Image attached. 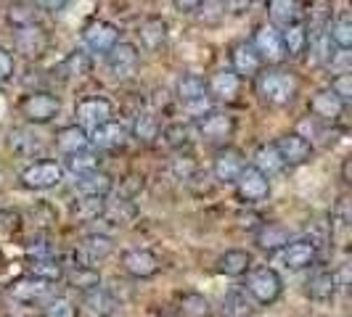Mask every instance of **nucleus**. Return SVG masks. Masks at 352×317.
I'll return each mask as SVG.
<instances>
[{
  "label": "nucleus",
  "mask_w": 352,
  "mask_h": 317,
  "mask_svg": "<svg viewBox=\"0 0 352 317\" xmlns=\"http://www.w3.org/2000/svg\"><path fill=\"white\" fill-rule=\"evenodd\" d=\"M159 132H162V127H159V119L154 114H138L133 122V130H130V135L138 143H154L159 138Z\"/></svg>",
  "instance_id": "obj_39"
},
{
  "label": "nucleus",
  "mask_w": 352,
  "mask_h": 317,
  "mask_svg": "<svg viewBox=\"0 0 352 317\" xmlns=\"http://www.w3.org/2000/svg\"><path fill=\"white\" fill-rule=\"evenodd\" d=\"M11 296L21 304H43V301L51 296V288L40 281H16L11 285Z\"/></svg>",
  "instance_id": "obj_33"
},
{
  "label": "nucleus",
  "mask_w": 352,
  "mask_h": 317,
  "mask_svg": "<svg viewBox=\"0 0 352 317\" xmlns=\"http://www.w3.org/2000/svg\"><path fill=\"white\" fill-rule=\"evenodd\" d=\"M241 82L244 80H254L260 71H263V61H260V56L257 51L252 48V43L249 40H241V43H236L233 48H230V67H228Z\"/></svg>",
  "instance_id": "obj_16"
},
{
  "label": "nucleus",
  "mask_w": 352,
  "mask_h": 317,
  "mask_svg": "<svg viewBox=\"0 0 352 317\" xmlns=\"http://www.w3.org/2000/svg\"><path fill=\"white\" fill-rule=\"evenodd\" d=\"M326 35L331 48L339 53H347L352 48V16L350 11H339L334 19H329V27H326Z\"/></svg>",
  "instance_id": "obj_31"
},
{
  "label": "nucleus",
  "mask_w": 352,
  "mask_h": 317,
  "mask_svg": "<svg viewBox=\"0 0 352 317\" xmlns=\"http://www.w3.org/2000/svg\"><path fill=\"white\" fill-rule=\"evenodd\" d=\"M69 5V0H32V8L43 14H61Z\"/></svg>",
  "instance_id": "obj_49"
},
{
  "label": "nucleus",
  "mask_w": 352,
  "mask_h": 317,
  "mask_svg": "<svg viewBox=\"0 0 352 317\" xmlns=\"http://www.w3.org/2000/svg\"><path fill=\"white\" fill-rule=\"evenodd\" d=\"M342 180H344V183H350V156L342 161Z\"/></svg>",
  "instance_id": "obj_52"
},
{
  "label": "nucleus",
  "mask_w": 352,
  "mask_h": 317,
  "mask_svg": "<svg viewBox=\"0 0 352 317\" xmlns=\"http://www.w3.org/2000/svg\"><path fill=\"white\" fill-rule=\"evenodd\" d=\"M114 188V180L101 172V169H90L85 175H77L72 191L80 196V198H106Z\"/></svg>",
  "instance_id": "obj_23"
},
{
  "label": "nucleus",
  "mask_w": 352,
  "mask_h": 317,
  "mask_svg": "<svg viewBox=\"0 0 352 317\" xmlns=\"http://www.w3.org/2000/svg\"><path fill=\"white\" fill-rule=\"evenodd\" d=\"M244 294L254 304L260 307H270L281 299L283 294V281L281 275L273 270V267H252L247 275H244Z\"/></svg>",
  "instance_id": "obj_2"
},
{
  "label": "nucleus",
  "mask_w": 352,
  "mask_h": 317,
  "mask_svg": "<svg viewBox=\"0 0 352 317\" xmlns=\"http://www.w3.org/2000/svg\"><path fill=\"white\" fill-rule=\"evenodd\" d=\"M27 254L32 257V259H48V257H56V251L48 241H32L30 246H27Z\"/></svg>",
  "instance_id": "obj_50"
},
{
  "label": "nucleus",
  "mask_w": 352,
  "mask_h": 317,
  "mask_svg": "<svg viewBox=\"0 0 352 317\" xmlns=\"http://www.w3.org/2000/svg\"><path fill=\"white\" fill-rule=\"evenodd\" d=\"M214 270L226 278H244L249 270H252V254L244 248H228L226 254L217 257Z\"/></svg>",
  "instance_id": "obj_28"
},
{
  "label": "nucleus",
  "mask_w": 352,
  "mask_h": 317,
  "mask_svg": "<svg viewBox=\"0 0 352 317\" xmlns=\"http://www.w3.org/2000/svg\"><path fill=\"white\" fill-rule=\"evenodd\" d=\"M64 180V167L56 161V158H40V161H32L21 169L19 175V183L27 188V191H51V188H58Z\"/></svg>",
  "instance_id": "obj_5"
},
{
  "label": "nucleus",
  "mask_w": 352,
  "mask_h": 317,
  "mask_svg": "<svg viewBox=\"0 0 352 317\" xmlns=\"http://www.w3.org/2000/svg\"><path fill=\"white\" fill-rule=\"evenodd\" d=\"M233 191H236V198L244 207H257V204L267 201V196H270V180L260 169L247 164L244 172L239 175V180L233 183Z\"/></svg>",
  "instance_id": "obj_9"
},
{
  "label": "nucleus",
  "mask_w": 352,
  "mask_h": 317,
  "mask_svg": "<svg viewBox=\"0 0 352 317\" xmlns=\"http://www.w3.org/2000/svg\"><path fill=\"white\" fill-rule=\"evenodd\" d=\"M201 3L204 0H173V5H175V11H180V14H196L199 8H201Z\"/></svg>",
  "instance_id": "obj_51"
},
{
  "label": "nucleus",
  "mask_w": 352,
  "mask_h": 317,
  "mask_svg": "<svg viewBox=\"0 0 352 317\" xmlns=\"http://www.w3.org/2000/svg\"><path fill=\"white\" fill-rule=\"evenodd\" d=\"M53 143H56V148L64 156H72V154H80V151H88L90 148L88 132L80 124H64V127H58L56 135H53Z\"/></svg>",
  "instance_id": "obj_26"
},
{
  "label": "nucleus",
  "mask_w": 352,
  "mask_h": 317,
  "mask_svg": "<svg viewBox=\"0 0 352 317\" xmlns=\"http://www.w3.org/2000/svg\"><path fill=\"white\" fill-rule=\"evenodd\" d=\"M43 317H77V304L69 296H48L43 301Z\"/></svg>",
  "instance_id": "obj_41"
},
{
  "label": "nucleus",
  "mask_w": 352,
  "mask_h": 317,
  "mask_svg": "<svg viewBox=\"0 0 352 317\" xmlns=\"http://www.w3.org/2000/svg\"><path fill=\"white\" fill-rule=\"evenodd\" d=\"M74 117H77L74 124H80L85 132H90L93 127L109 122L114 117V106L104 95H85L82 101H77V106H74Z\"/></svg>",
  "instance_id": "obj_12"
},
{
  "label": "nucleus",
  "mask_w": 352,
  "mask_h": 317,
  "mask_svg": "<svg viewBox=\"0 0 352 317\" xmlns=\"http://www.w3.org/2000/svg\"><path fill=\"white\" fill-rule=\"evenodd\" d=\"M58 69L64 71V77H69V80H80V77L90 74V69H93V58H90L88 51L74 48L72 53H67V58L61 61Z\"/></svg>",
  "instance_id": "obj_36"
},
{
  "label": "nucleus",
  "mask_w": 352,
  "mask_h": 317,
  "mask_svg": "<svg viewBox=\"0 0 352 317\" xmlns=\"http://www.w3.org/2000/svg\"><path fill=\"white\" fill-rule=\"evenodd\" d=\"M281 259L289 270H310L318 262V244L313 238H297L281 251Z\"/></svg>",
  "instance_id": "obj_21"
},
{
  "label": "nucleus",
  "mask_w": 352,
  "mask_h": 317,
  "mask_svg": "<svg viewBox=\"0 0 352 317\" xmlns=\"http://www.w3.org/2000/svg\"><path fill=\"white\" fill-rule=\"evenodd\" d=\"M159 257L148 248H127L122 254V270L127 275L138 278V281H148L159 272Z\"/></svg>",
  "instance_id": "obj_17"
},
{
  "label": "nucleus",
  "mask_w": 352,
  "mask_h": 317,
  "mask_svg": "<svg viewBox=\"0 0 352 317\" xmlns=\"http://www.w3.org/2000/svg\"><path fill=\"white\" fill-rule=\"evenodd\" d=\"M249 43H252V48L257 51L260 61H263V67H281L283 61H286L281 30L270 27L267 21H265V24H260V27L254 30V35H252V40H249Z\"/></svg>",
  "instance_id": "obj_7"
},
{
  "label": "nucleus",
  "mask_w": 352,
  "mask_h": 317,
  "mask_svg": "<svg viewBox=\"0 0 352 317\" xmlns=\"http://www.w3.org/2000/svg\"><path fill=\"white\" fill-rule=\"evenodd\" d=\"M244 167H247L244 151L236 145H223V148H217V154L212 158V177L220 185H233L239 175L244 172Z\"/></svg>",
  "instance_id": "obj_10"
},
{
  "label": "nucleus",
  "mask_w": 352,
  "mask_h": 317,
  "mask_svg": "<svg viewBox=\"0 0 352 317\" xmlns=\"http://www.w3.org/2000/svg\"><path fill=\"white\" fill-rule=\"evenodd\" d=\"M135 217H138V207L133 204V198L122 196V198L106 201L104 211H101V217H98V220L109 222L111 228H127L130 222H135Z\"/></svg>",
  "instance_id": "obj_27"
},
{
  "label": "nucleus",
  "mask_w": 352,
  "mask_h": 317,
  "mask_svg": "<svg viewBox=\"0 0 352 317\" xmlns=\"http://www.w3.org/2000/svg\"><path fill=\"white\" fill-rule=\"evenodd\" d=\"M267 24L276 30H286L292 24L302 21V0H267Z\"/></svg>",
  "instance_id": "obj_24"
},
{
  "label": "nucleus",
  "mask_w": 352,
  "mask_h": 317,
  "mask_svg": "<svg viewBox=\"0 0 352 317\" xmlns=\"http://www.w3.org/2000/svg\"><path fill=\"white\" fill-rule=\"evenodd\" d=\"M106 198H80L74 207H72V217L77 222H90V220H98L101 211H104Z\"/></svg>",
  "instance_id": "obj_42"
},
{
  "label": "nucleus",
  "mask_w": 352,
  "mask_h": 317,
  "mask_svg": "<svg viewBox=\"0 0 352 317\" xmlns=\"http://www.w3.org/2000/svg\"><path fill=\"white\" fill-rule=\"evenodd\" d=\"M204 82H207V95L212 101H220V104H233L241 93V80L230 69L212 71Z\"/></svg>",
  "instance_id": "obj_19"
},
{
  "label": "nucleus",
  "mask_w": 352,
  "mask_h": 317,
  "mask_svg": "<svg viewBox=\"0 0 352 317\" xmlns=\"http://www.w3.org/2000/svg\"><path fill=\"white\" fill-rule=\"evenodd\" d=\"M19 114L27 124H51L61 114V101L48 90H32L19 101Z\"/></svg>",
  "instance_id": "obj_3"
},
{
  "label": "nucleus",
  "mask_w": 352,
  "mask_h": 317,
  "mask_svg": "<svg viewBox=\"0 0 352 317\" xmlns=\"http://www.w3.org/2000/svg\"><path fill=\"white\" fill-rule=\"evenodd\" d=\"M14 74H16V61H14V53L0 45V85L11 82V80H14Z\"/></svg>",
  "instance_id": "obj_47"
},
{
  "label": "nucleus",
  "mask_w": 352,
  "mask_h": 317,
  "mask_svg": "<svg viewBox=\"0 0 352 317\" xmlns=\"http://www.w3.org/2000/svg\"><path fill=\"white\" fill-rule=\"evenodd\" d=\"M106 64H109V71L117 77V80H124V77H133L138 64H141V51L135 43H127V40H120L111 51L106 53Z\"/></svg>",
  "instance_id": "obj_14"
},
{
  "label": "nucleus",
  "mask_w": 352,
  "mask_h": 317,
  "mask_svg": "<svg viewBox=\"0 0 352 317\" xmlns=\"http://www.w3.org/2000/svg\"><path fill=\"white\" fill-rule=\"evenodd\" d=\"M164 141H167V145H173V148H180V145H186L188 143V138H191V127L188 124H170V127H164L162 132H159Z\"/></svg>",
  "instance_id": "obj_45"
},
{
  "label": "nucleus",
  "mask_w": 352,
  "mask_h": 317,
  "mask_svg": "<svg viewBox=\"0 0 352 317\" xmlns=\"http://www.w3.org/2000/svg\"><path fill=\"white\" fill-rule=\"evenodd\" d=\"M111 254H114V241H111V235H106V233H88V235L80 241V246L74 248L77 264H82V267H96V270H98V264L106 262Z\"/></svg>",
  "instance_id": "obj_13"
},
{
  "label": "nucleus",
  "mask_w": 352,
  "mask_h": 317,
  "mask_svg": "<svg viewBox=\"0 0 352 317\" xmlns=\"http://www.w3.org/2000/svg\"><path fill=\"white\" fill-rule=\"evenodd\" d=\"M80 299H82V307L96 317H111L117 312V299L111 296V291L104 288V285H93L88 291H82Z\"/></svg>",
  "instance_id": "obj_30"
},
{
  "label": "nucleus",
  "mask_w": 352,
  "mask_h": 317,
  "mask_svg": "<svg viewBox=\"0 0 352 317\" xmlns=\"http://www.w3.org/2000/svg\"><path fill=\"white\" fill-rule=\"evenodd\" d=\"M167 37H170L167 21L162 16H148L138 24V40H141L143 51H148V53L162 51V48L167 45Z\"/></svg>",
  "instance_id": "obj_25"
},
{
  "label": "nucleus",
  "mask_w": 352,
  "mask_h": 317,
  "mask_svg": "<svg viewBox=\"0 0 352 317\" xmlns=\"http://www.w3.org/2000/svg\"><path fill=\"white\" fill-rule=\"evenodd\" d=\"M11 35H14V48H16V53H21V56L30 58V61L43 58V56L48 53V48H51V37L45 32V27H40L37 21L14 27Z\"/></svg>",
  "instance_id": "obj_8"
},
{
  "label": "nucleus",
  "mask_w": 352,
  "mask_h": 317,
  "mask_svg": "<svg viewBox=\"0 0 352 317\" xmlns=\"http://www.w3.org/2000/svg\"><path fill=\"white\" fill-rule=\"evenodd\" d=\"M175 98L186 106V108L201 106L210 98V95H207V82H204V77H201V74H191V71L180 74L175 82Z\"/></svg>",
  "instance_id": "obj_20"
},
{
  "label": "nucleus",
  "mask_w": 352,
  "mask_h": 317,
  "mask_svg": "<svg viewBox=\"0 0 352 317\" xmlns=\"http://www.w3.org/2000/svg\"><path fill=\"white\" fill-rule=\"evenodd\" d=\"M336 278H334V270H316L307 283H305V291L307 296L318 304H326V301H334L336 296Z\"/></svg>",
  "instance_id": "obj_29"
},
{
  "label": "nucleus",
  "mask_w": 352,
  "mask_h": 317,
  "mask_svg": "<svg viewBox=\"0 0 352 317\" xmlns=\"http://www.w3.org/2000/svg\"><path fill=\"white\" fill-rule=\"evenodd\" d=\"M196 130H199V138H201V141L223 148V145H230V138H233V132H236V119L230 117L228 111L210 108V111L199 114Z\"/></svg>",
  "instance_id": "obj_4"
},
{
  "label": "nucleus",
  "mask_w": 352,
  "mask_h": 317,
  "mask_svg": "<svg viewBox=\"0 0 352 317\" xmlns=\"http://www.w3.org/2000/svg\"><path fill=\"white\" fill-rule=\"evenodd\" d=\"M252 167H254V169H260V172H263V175L267 177V180H270V177H276V175H281L283 169H286L273 143H263V145H257Z\"/></svg>",
  "instance_id": "obj_32"
},
{
  "label": "nucleus",
  "mask_w": 352,
  "mask_h": 317,
  "mask_svg": "<svg viewBox=\"0 0 352 317\" xmlns=\"http://www.w3.org/2000/svg\"><path fill=\"white\" fill-rule=\"evenodd\" d=\"M273 145H276V151H278V156H281L283 167H305V164H310L313 156H316L313 141L305 138L297 130L278 135V138L273 141Z\"/></svg>",
  "instance_id": "obj_6"
},
{
  "label": "nucleus",
  "mask_w": 352,
  "mask_h": 317,
  "mask_svg": "<svg viewBox=\"0 0 352 317\" xmlns=\"http://www.w3.org/2000/svg\"><path fill=\"white\" fill-rule=\"evenodd\" d=\"M329 88H331V93H334L344 106L352 104V74L350 71H339L334 80H331Z\"/></svg>",
  "instance_id": "obj_44"
},
{
  "label": "nucleus",
  "mask_w": 352,
  "mask_h": 317,
  "mask_svg": "<svg viewBox=\"0 0 352 317\" xmlns=\"http://www.w3.org/2000/svg\"><path fill=\"white\" fill-rule=\"evenodd\" d=\"M127 138H130L127 124L117 122V119H109V122L98 124L88 132L90 148H96V151H117L127 143Z\"/></svg>",
  "instance_id": "obj_15"
},
{
  "label": "nucleus",
  "mask_w": 352,
  "mask_h": 317,
  "mask_svg": "<svg viewBox=\"0 0 352 317\" xmlns=\"http://www.w3.org/2000/svg\"><path fill=\"white\" fill-rule=\"evenodd\" d=\"M281 37L286 58H300L302 53H307V27H305V21H297V24L281 30Z\"/></svg>",
  "instance_id": "obj_35"
},
{
  "label": "nucleus",
  "mask_w": 352,
  "mask_h": 317,
  "mask_svg": "<svg viewBox=\"0 0 352 317\" xmlns=\"http://www.w3.org/2000/svg\"><path fill=\"white\" fill-rule=\"evenodd\" d=\"M344 108L347 106L342 104L339 98H336L331 88H320L313 93V98H310V114H313V119L318 122H339L342 119V114H344Z\"/></svg>",
  "instance_id": "obj_22"
},
{
  "label": "nucleus",
  "mask_w": 352,
  "mask_h": 317,
  "mask_svg": "<svg viewBox=\"0 0 352 317\" xmlns=\"http://www.w3.org/2000/svg\"><path fill=\"white\" fill-rule=\"evenodd\" d=\"M223 312H226V317H252L254 315V301L244 294V288H233L223 299Z\"/></svg>",
  "instance_id": "obj_38"
},
{
  "label": "nucleus",
  "mask_w": 352,
  "mask_h": 317,
  "mask_svg": "<svg viewBox=\"0 0 352 317\" xmlns=\"http://www.w3.org/2000/svg\"><path fill=\"white\" fill-rule=\"evenodd\" d=\"M11 145H14L16 154H24V156L35 154V148L37 151H43V143L37 141V135L35 138H30V135L21 132V130H14V132H11Z\"/></svg>",
  "instance_id": "obj_46"
},
{
  "label": "nucleus",
  "mask_w": 352,
  "mask_h": 317,
  "mask_svg": "<svg viewBox=\"0 0 352 317\" xmlns=\"http://www.w3.org/2000/svg\"><path fill=\"white\" fill-rule=\"evenodd\" d=\"M67 161L61 164L64 169H69L72 175H85V172H90V169H98V156L93 154V151H80V154H72V156H64Z\"/></svg>",
  "instance_id": "obj_40"
},
{
  "label": "nucleus",
  "mask_w": 352,
  "mask_h": 317,
  "mask_svg": "<svg viewBox=\"0 0 352 317\" xmlns=\"http://www.w3.org/2000/svg\"><path fill=\"white\" fill-rule=\"evenodd\" d=\"M120 27L106 21V19H93L82 27V43L90 53H98V56H106L117 43H120Z\"/></svg>",
  "instance_id": "obj_11"
},
{
  "label": "nucleus",
  "mask_w": 352,
  "mask_h": 317,
  "mask_svg": "<svg viewBox=\"0 0 352 317\" xmlns=\"http://www.w3.org/2000/svg\"><path fill=\"white\" fill-rule=\"evenodd\" d=\"M30 278H32V281L45 283V285L64 281V264L58 262L56 257H48V259H32V262H30Z\"/></svg>",
  "instance_id": "obj_34"
},
{
  "label": "nucleus",
  "mask_w": 352,
  "mask_h": 317,
  "mask_svg": "<svg viewBox=\"0 0 352 317\" xmlns=\"http://www.w3.org/2000/svg\"><path fill=\"white\" fill-rule=\"evenodd\" d=\"M180 312L186 317H207L210 315V301L204 299L201 294H183Z\"/></svg>",
  "instance_id": "obj_43"
},
{
  "label": "nucleus",
  "mask_w": 352,
  "mask_h": 317,
  "mask_svg": "<svg viewBox=\"0 0 352 317\" xmlns=\"http://www.w3.org/2000/svg\"><path fill=\"white\" fill-rule=\"evenodd\" d=\"M252 82H254V95L265 106H273V108L294 104L302 88L300 77L283 67H263V71Z\"/></svg>",
  "instance_id": "obj_1"
},
{
  "label": "nucleus",
  "mask_w": 352,
  "mask_h": 317,
  "mask_svg": "<svg viewBox=\"0 0 352 317\" xmlns=\"http://www.w3.org/2000/svg\"><path fill=\"white\" fill-rule=\"evenodd\" d=\"M173 169H175V175L180 180H191L196 175V161L191 156H180L173 161Z\"/></svg>",
  "instance_id": "obj_48"
},
{
  "label": "nucleus",
  "mask_w": 352,
  "mask_h": 317,
  "mask_svg": "<svg viewBox=\"0 0 352 317\" xmlns=\"http://www.w3.org/2000/svg\"><path fill=\"white\" fill-rule=\"evenodd\" d=\"M64 281L69 283L74 291H88L93 285H101V275L96 267H82V264H74L72 270H64Z\"/></svg>",
  "instance_id": "obj_37"
},
{
  "label": "nucleus",
  "mask_w": 352,
  "mask_h": 317,
  "mask_svg": "<svg viewBox=\"0 0 352 317\" xmlns=\"http://www.w3.org/2000/svg\"><path fill=\"white\" fill-rule=\"evenodd\" d=\"M294 241V233L281 225V222H263L260 228L254 230V246L265 251V254H276V251H283Z\"/></svg>",
  "instance_id": "obj_18"
}]
</instances>
